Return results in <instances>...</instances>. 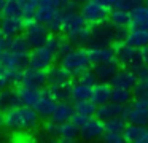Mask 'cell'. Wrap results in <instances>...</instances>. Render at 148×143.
Wrapping results in <instances>:
<instances>
[{"mask_svg": "<svg viewBox=\"0 0 148 143\" xmlns=\"http://www.w3.org/2000/svg\"><path fill=\"white\" fill-rule=\"evenodd\" d=\"M8 44H10V38L0 35V57H2V54L8 49Z\"/></svg>", "mask_w": 148, "mask_h": 143, "instance_id": "cell-43", "label": "cell"}, {"mask_svg": "<svg viewBox=\"0 0 148 143\" xmlns=\"http://www.w3.org/2000/svg\"><path fill=\"white\" fill-rule=\"evenodd\" d=\"M59 64H62L73 76H78L83 70L89 68L92 65L89 51H88V48H83V46H75L70 53H67L65 56L61 57Z\"/></svg>", "mask_w": 148, "mask_h": 143, "instance_id": "cell-2", "label": "cell"}, {"mask_svg": "<svg viewBox=\"0 0 148 143\" xmlns=\"http://www.w3.org/2000/svg\"><path fill=\"white\" fill-rule=\"evenodd\" d=\"M124 118H126V121L131 122V124L147 126V124H148V110L134 107V105H129V107H126Z\"/></svg>", "mask_w": 148, "mask_h": 143, "instance_id": "cell-26", "label": "cell"}, {"mask_svg": "<svg viewBox=\"0 0 148 143\" xmlns=\"http://www.w3.org/2000/svg\"><path fill=\"white\" fill-rule=\"evenodd\" d=\"M142 3H147V0H119L118 6H119V8H124V10H129V11H131L132 8L142 5Z\"/></svg>", "mask_w": 148, "mask_h": 143, "instance_id": "cell-39", "label": "cell"}, {"mask_svg": "<svg viewBox=\"0 0 148 143\" xmlns=\"http://www.w3.org/2000/svg\"><path fill=\"white\" fill-rule=\"evenodd\" d=\"M124 40L127 41L129 44L135 48H143L148 44V30H143V29H127L124 35Z\"/></svg>", "mask_w": 148, "mask_h": 143, "instance_id": "cell-27", "label": "cell"}, {"mask_svg": "<svg viewBox=\"0 0 148 143\" xmlns=\"http://www.w3.org/2000/svg\"><path fill=\"white\" fill-rule=\"evenodd\" d=\"M80 137V127L73 122V121H65L61 122L58 127V140L62 143H70Z\"/></svg>", "mask_w": 148, "mask_h": 143, "instance_id": "cell-20", "label": "cell"}, {"mask_svg": "<svg viewBox=\"0 0 148 143\" xmlns=\"http://www.w3.org/2000/svg\"><path fill=\"white\" fill-rule=\"evenodd\" d=\"M24 27H26V21L21 16H2L0 35H3L7 38H13L23 34Z\"/></svg>", "mask_w": 148, "mask_h": 143, "instance_id": "cell-12", "label": "cell"}, {"mask_svg": "<svg viewBox=\"0 0 148 143\" xmlns=\"http://www.w3.org/2000/svg\"><path fill=\"white\" fill-rule=\"evenodd\" d=\"M89 57L92 65L96 64H102V62H110L115 60V48L113 44H103V46H89Z\"/></svg>", "mask_w": 148, "mask_h": 143, "instance_id": "cell-15", "label": "cell"}, {"mask_svg": "<svg viewBox=\"0 0 148 143\" xmlns=\"http://www.w3.org/2000/svg\"><path fill=\"white\" fill-rule=\"evenodd\" d=\"M70 84H48V89H49V92L54 95V99L58 102L72 100V97H70Z\"/></svg>", "mask_w": 148, "mask_h": 143, "instance_id": "cell-30", "label": "cell"}, {"mask_svg": "<svg viewBox=\"0 0 148 143\" xmlns=\"http://www.w3.org/2000/svg\"><path fill=\"white\" fill-rule=\"evenodd\" d=\"M75 48V44L72 43L70 40H69L67 37H62L61 38V43H59V48H58V57H62V56H65L67 53H70L72 49Z\"/></svg>", "mask_w": 148, "mask_h": 143, "instance_id": "cell-36", "label": "cell"}, {"mask_svg": "<svg viewBox=\"0 0 148 143\" xmlns=\"http://www.w3.org/2000/svg\"><path fill=\"white\" fill-rule=\"evenodd\" d=\"M131 29H143L148 30V3L135 6L131 10Z\"/></svg>", "mask_w": 148, "mask_h": 143, "instance_id": "cell-18", "label": "cell"}, {"mask_svg": "<svg viewBox=\"0 0 148 143\" xmlns=\"http://www.w3.org/2000/svg\"><path fill=\"white\" fill-rule=\"evenodd\" d=\"M77 79H81V81L88 83V84H91V86H94L97 81H99V78H97L94 68H91V67H89V68H86V70H83V72L77 76Z\"/></svg>", "mask_w": 148, "mask_h": 143, "instance_id": "cell-35", "label": "cell"}, {"mask_svg": "<svg viewBox=\"0 0 148 143\" xmlns=\"http://www.w3.org/2000/svg\"><path fill=\"white\" fill-rule=\"evenodd\" d=\"M56 107H58V100L54 99V95L49 92L48 86L43 88L42 92H40V97H38V100H37V103L34 105L37 113L42 116V119H49L51 114L54 113Z\"/></svg>", "mask_w": 148, "mask_h": 143, "instance_id": "cell-10", "label": "cell"}, {"mask_svg": "<svg viewBox=\"0 0 148 143\" xmlns=\"http://www.w3.org/2000/svg\"><path fill=\"white\" fill-rule=\"evenodd\" d=\"M103 142H108V143H123L126 142L124 140V135L119 132H105L102 137Z\"/></svg>", "mask_w": 148, "mask_h": 143, "instance_id": "cell-38", "label": "cell"}, {"mask_svg": "<svg viewBox=\"0 0 148 143\" xmlns=\"http://www.w3.org/2000/svg\"><path fill=\"white\" fill-rule=\"evenodd\" d=\"M19 84L35 88V89H43L48 86V72L46 70H38V68L27 67V68L23 70V76H21Z\"/></svg>", "mask_w": 148, "mask_h": 143, "instance_id": "cell-9", "label": "cell"}, {"mask_svg": "<svg viewBox=\"0 0 148 143\" xmlns=\"http://www.w3.org/2000/svg\"><path fill=\"white\" fill-rule=\"evenodd\" d=\"M46 72H48V84H70L75 78L62 64L59 65L53 64Z\"/></svg>", "mask_w": 148, "mask_h": 143, "instance_id": "cell-14", "label": "cell"}, {"mask_svg": "<svg viewBox=\"0 0 148 143\" xmlns=\"http://www.w3.org/2000/svg\"><path fill=\"white\" fill-rule=\"evenodd\" d=\"M0 127H3V111H0Z\"/></svg>", "mask_w": 148, "mask_h": 143, "instance_id": "cell-46", "label": "cell"}, {"mask_svg": "<svg viewBox=\"0 0 148 143\" xmlns=\"http://www.w3.org/2000/svg\"><path fill=\"white\" fill-rule=\"evenodd\" d=\"M3 6H5V0H0V14L3 11Z\"/></svg>", "mask_w": 148, "mask_h": 143, "instance_id": "cell-48", "label": "cell"}, {"mask_svg": "<svg viewBox=\"0 0 148 143\" xmlns=\"http://www.w3.org/2000/svg\"><path fill=\"white\" fill-rule=\"evenodd\" d=\"M137 73L131 67H119L116 75L113 76L112 83L113 88H121V89H132L137 83Z\"/></svg>", "mask_w": 148, "mask_h": 143, "instance_id": "cell-13", "label": "cell"}, {"mask_svg": "<svg viewBox=\"0 0 148 143\" xmlns=\"http://www.w3.org/2000/svg\"><path fill=\"white\" fill-rule=\"evenodd\" d=\"M145 143H148V130H147V137H145Z\"/></svg>", "mask_w": 148, "mask_h": 143, "instance_id": "cell-49", "label": "cell"}, {"mask_svg": "<svg viewBox=\"0 0 148 143\" xmlns=\"http://www.w3.org/2000/svg\"><path fill=\"white\" fill-rule=\"evenodd\" d=\"M75 105V111L81 114H86V116H96V111H97V105L94 103L91 99H86V100H78L73 102Z\"/></svg>", "mask_w": 148, "mask_h": 143, "instance_id": "cell-32", "label": "cell"}, {"mask_svg": "<svg viewBox=\"0 0 148 143\" xmlns=\"http://www.w3.org/2000/svg\"><path fill=\"white\" fill-rule=\"evenodd\" d=\"M56 53L51 51L46 44L30 51L29 56V67L30 68H38V70H48L56 60Z\"/></svg>", "mask_w": 148, "mask_h": 143, "instance_id": "cell-8", "label": "cell"}, {"mask_svg": "<svg viewBox=\"0 0 148 143\" xmlns=\"http://www.w3.org/2000/svg\"><path fill=\"white\" fill-rule=\"evenodd\" d=\"M16 92H18V99H19L21 105L34 107V105L37 103V100H38L42 89H35V88H29V86L18 84L16 86Z\"/></svg>", "mask_w": 148, "mask_h": 143, "instance_id": "cell-22", "label": "cell"}, {"mask_svg": "<svg viewBox=\"0 0 148 143\" xmlns=\"http://www.w3.org/2000/svg\"><path fill=\"white\" fill-rule=\"evenodd\" d=\"M102 5H105V6H108V8H116L118 6V3H119V0H99Z\"/></svg>", "mask_w": 148, "mask_h": 143, "instance_id": "cell-45", "label": "cell"}, {"mask_svg": "<svg viewBox=\"0 0 148 143\" xmlns=\"http://www.w3.org/2000/svg\"><path fill=\"white\" fill-rule=\"evenodd\" d=\"M91 92H92V86L91 84L81 81V79L72 81V84H70V97H72L73 102L91 99Z\"/></svg>", "mask_w": 148, "mask_h": 143, "instance_id": "cell-24", "label": "cell"}, {"mask_svg": "<svg viewBox=\"0 0 148 143\" xmlns=\"http://www.w3.org/2000/svg\"><path fill=\"white\" fill-rule=\"evenodd\" d=\"M134 97H142V95H148V81L145 79H137L135 86L132 88Z\"/></svg>", "mask_w": 148, "mask_h": 143, "instance_id": "cell-37", "label": "cell"}, {"mask_svg": "<svg viewBox=\"0 0 148 143\" xmlns=\"http://www.w3.org/2000/svg\"><path fill=\"white\" fill-rule=\"evenodd\" d=\"M23 3V13H21V18L26 22L35 21V11L38 8V0H24Z\"/></svg>", "mask_w": 148, "mask_h": 143, "instance_id": "cell-33", "label": "cell"}, {"mask_svg": "<svg viewBox=\"0 0 148 143\" xmlns=\"http://www.w3.org/2000/svg\"><path fill=\"white\" fill-rule=\"evenodd\" d=\"M112 92H113V86L112 83L107 81H97L96 84L92 86V92H91V100L99 107V105H103L107 102L112 100Z\"/></svg>", "mask_w": 148, "mask_h": 143, "instance_id": "cell-16", "label": "cell"}, {"mask_svg": "<svg viewBox=\"0 0 148 143\" xmlns=\"http://www.w3.org/2000/svg\"><path fill=\"white\" fill-rule=\"evenodd\" d=\"M40 119L42 116L37 113L34 107L16 105L3 113V127L16 132H27V130H35L40 126Z\"/></svg>", "mask_w": 148, "mask_h": 143, "instance_id": "cell-1", "label": "cell"}, {"mask_svg": "<svg viewBox=\"0 0 148 143\" xmlns=\"http://www.w3.org/2000/svg\"><path fill=\"white\" fill-rule=\"evenodd\" d=\"M147 3H148V0H147Z\"/></svg>", "mask_w": 148, "mask_h": 143, "instance_id": "cell-51", "label": "cell"}, {"mask_svg": "<svg viewBox=\"0 0 148 143\" xmlns=\"http://www.w3.org/2000/svg\"><path fill=\"white\" fill-rule=\"evenodd\" d=\"M127 105H119L116 102H107L103 105H99L96 111V116L102 121H107L110 118H115V116H124V111Z\"/></svg>", "mask_w": 148, "mask_h": 143, "instance_id": "cell-17", "label": "cell"}, {"mask_svg": "<svg viewBox=\"0 0 148 143\" xmlns=\"http://www.w3.org/2000/svg\"><path fill=\"white\" fill-rule=\"evenodd\" d=\"M80 13L86 19L88 24H100L107 22L110 16V8L99 2V0H86L83 5H80Z\"/></svg>", "mask_w": 148, "mask_h": 143, "instance_id": "cell-4", "label": "cell"}, {"mask_svg": "<svg viewBox=\"0 0 148 143\" xmlns=\"http://www.w3.org/2000/svg\"><path fill=\"white\" fill-rule=\"evenodd\" d=\"M49 34H51V32L48 30V27H46L45 24L37 22V21L26 22V27H24V32H23V35L26 37L27 43H29V46L32 48V49L43 46V44L46 43V40H48Z\"/></svg>", "mask_w": 148, "mask_h": 143, "instance_id": "cell-5", "label": "cell"}, {"mask_svg": "<svg viewBox=\"0 0 148 143\" xmlns=\"http://www.w3.org/2000/svg\"><path fill=\"white\" fill-rule=\"evenodd\" d=\"M73 114H75V105L70 103V100H61L58 102V107H56L54 113L51 114L49 119L61 124V122H65V121H70Z\"/></svg>", "mask_w": 148, "mask_h": 143, "instance_id": "cell-21", "label": "cell"}, {"mask_svg": "<svg viewBox=\"0 0 148 143\" xmlns=\"http://www.w3.org/2000/svg\"><path fill=\"white\" fill-rule=\"evenodd\" d=\"M119 62L118 60H110V62H102V64H96L94 65V72H96L99 81H107L110 83L113 79V76L116 75V72L119 70Z\"/></svg>", "mask_w": 148, "mask_h": 143, "instance_id": "cell-19", "label": "cell"}, {"mask_svg": "<svg viewBox=\"0 0 148 143\" xmlns=\"http://www.w3.org/2000/svg\"><path fill=\"white\" fill-rule=\"evenodd\" d=\"M0 22H2V16H0Z\"/></svg>", "mask_w": 148, "mask_h": 143, "instance_id": "cell-50", "label": "cell"}, {"mask_svg": "<svg viewBox=\"0 0 148 143\" xmlns=\"http://www.w3.org/2000/svg\"><path fill=\"white\" fill-rule=\"evenodd\" d=\"M108 21L112 22L115 27H119V29H129V24H131V11L129 10H124V8H113L110 11V16H108Z\"/></svg>", "mask_w": 148, "mask_h": 143, "instance_id": "cell-28", "label": "cell"}, {"mask_svg": "<svg viewBox=\"0 0 148 143\" xmlns=\"http://www.w3.org/2000/svg\"><path fill=\"white\" fill-rule=\"evenodd\" d=\"M16 105H21L19 99H18L16 89H11L10 86L0 89V111L5 113V111L11 110V108L16 107Z\"/></svg>", "mask_w": 148, "mask_h": 143, "instance_id": "cell-25", "label": "cell"}, {"mask_svg": "<svg viewBox=\"0 0 148 143\" xmlns=\"http://www.w3.org/2000/svg\"><path fill=\"white\" fill-rule=\"evenodd\" d=\"M134 107H138V108H143V110H148V95H142V97H134L132 103Z\"/></svg>", "mask_w": 148, "mask_h": 143, "instance_id": "cell-41", "label": "cell"}, {"mask_svg": "<svg viewBox=\"0 0 148 143\" xmlns=\"http://www.w3.org/2000/svg\"><path fill=\"white\" fill-rule=\"evenodd\" d=\"M132 100H134V92H132V89L113 88L112 102H116V103H119V105H131Z\"/></svg>", "mask_w": 148, "mask_h": 143, "instance_id": "cell-29", "label": "cell"}, {"mask_svg": "<svg viewBox=\"0 0 148 143\" xmlns=\"http://www.w3.org/2000/svg\"><path fill=\"white\" fill-rule=\"evenodd\" d=\"M23 13V3L19 0H5L3 11L0 16H21Z\"/></svg>", "mask_w": 148, "mask_h": 143, "instance_id": "cell-34", "label": "cell"}, {"mask_svg": "<svg viewBox=\"0 0 148 143\" xmlns=\"http://www.w3.org/2000/svg\"><path fill=\"white\" fill-rule=\"evenodd\" d=\"M89 118H91V116H86V114H81V113H77V111H75V114L72 116V121H73V122L77 124L78 127H81L88 119H89Z\"/></svg>", "mask_w": 148, "mask_h": 143, "instance_id": "cell-42", "label": "cell"}, {"mask_svg": "<svg viewBox=\"0 0 148 143\" xmlns=\"http://www.w3.org/2000/svg\"><path fill=\"white\" fill-rule=\"evenodd\" d=\"M70 2H73V3H77V5H83L86 0H70Z\"/></svg>", "mask_w": 148, "mask_h": 143, "instance_id": "cell-47", "label": "cell"}, {"mask_svg": "<svg viewBox=\"0 0 148 143\" xmlns=\"http://www.w3.org/2000/svg\"><path fill=\"white\" fill-rule=\"evenodd\" d=\"M140 56H142V62L145 65H148V44L143 48H140Z\"/></svg>", "mask_w": 148, "mask_h": 143, "instance_id": "cell-44", "label": "cell"}, {"mask_svg": "<svg viewBox=\"0 0 148 143\" xmlns=\"http://www.w3.org/2000/svg\"><path fill=\"white\" fill-rule=\"evenodd\" d=\"M147 130H148L147 126L127 122V126H126L123 135H124V140L129 142V143H143L145 137H147Z\"/></svg>", "mask_w": 148, "mask_h": 143, "instance_id": "cell-23", "label": "cell"}, {"mask_svg": "<svg viewBox=\"0 0 148 143\" xmlns=\"http://www.w3.org/2000/svg\"><path fill=\"white\" fill-rule=\"evenodd\" d=\"M64 0H38V8L35 11V21L48 25L58 14L62 13Z\"/></svg>", "mask_w": 148, "mask_h": 143, "instance_id": "cell-6", "label": "cell"}, {"mask_svg": "<svg viewBox=\"0 0 148 143\" xmlns=\"http://www.w3.org/2000/svg\"><path fill=\"white\" fill-rule=\"evenodd\" d=\"M113 48H115V59L119 62L121 67H131V68H134L135 65L142 64L140 49L132 46V44H129L126 40L115 41Z\"/></svg>", "mask_w": 148, "mask_h": 143, "instance_id": "cell-3", "label": "cell"}, {"mask_svg": "<svg viewBox=\"0 0 148 143\" xmlns=\"http://www.w3.org/2000/svg\"><path fill=\"white\" fill-rule=\"evenodd\" d=\"M135 73H137V78L138 79H145V81H148V65H145L143 62L138 64V65L134 67Z\"/></svg>", "mask_w": 148, "mask_h": 143, "instance_id": "cell-40", "label": "cell"}, {"mask_svg": "<svg viewBox=\"0 0 148 143\" xmlns=\"http://www.w3.org/2000/svg\"><path fill=\"white\" fill-rule=\"evenodd\" d=\"M84 27H88V22L78 10L62 11V35L72 37L80 30H83Z\"/></svg>", "mask_w": 148, "mask_h": 143, "instance_id": "cell-7", "label": "cell"}, {"mask_svg": "<svg viewBox=\"0 0 148 143\" xmlns=\"http://www.w3.org/2000/svg\"><path fill=\"white\" fill-rule=\"evenodd\" d=\"M103 133H105V122L97 116H91L80 127V137L83 140H102Z\"/></svg>", "mask_w": 148, "mask_h": 143, "instance_id": "cell-11", "label": "cell"}, {"mask_svg": "<svg viewBox=\"0 0 148 143\" xmlns=\"http://www.w3.org/2000/svg\"><path fill=\"white\" fill-rule=\"evenodd\" d=\"M105 122V132H119L123 133L127 126V121H126L124 116H115L110 118V119L103 121Z\"/></svg>", "mask_w": 148, "mask_h": 143, "instance_id": "cell-31", "label": "cell"}]
</instances>
